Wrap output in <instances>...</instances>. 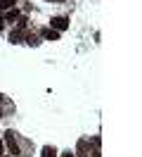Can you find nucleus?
Instances as JSON below:
<instances>
[{
    "label": "nucleus",
    "instance_id": "1",
    "mask_svg": "<svg viewBox=\"0 0 142 157\" xmlns=\"http://www.w3.org/2000/svg\"><path fill=\"white\" fill-rule=\"evenodd\" d=\"M5 143H7V147H9V155H21L19 152V145H17V138H14V131H5Z\"/></svg>",
    "mask_w": 142,
    "mask_h": 157
},
{
    "label": "nucleus",
    "instance_id": "2",
    "mask_svg": "<svg viewBox=\"0 0 142 157\" xmlns=\"http://www.w3.org/2000/svg\"><path fill=\"white\" fill-rule=\"evenodd\" d=\"M66 26H69V19H66V17H52V19H50V29H55V31H64Z\"/></svg>",
    "mask_w": 142,
    "mask_h": 157
},
{
    "label": "nucleus",
    "instance_id": "3",
    "mask_svg": "<svg viewBox=\"0 0 142 157\" xmlns=\"http://www.w3.org/2000/svg\"><path fill=\"white\" fill-rule=\"evenodd\" d=\"M76 155H78V157H90V143H88L85 138L78 140V145H76Z\"/></svg>",
    "mask_w": 142,
    "mask_h": 157
},
{
    "label": "nucleus",
    "instance_id": "4",
    "mask_svg": "<svg viewBox=\"0 0 142 157\" xmlns=\"http://www.w3.org/2000/svg\"><path fill=\"white\" fill-rule=\"evenodd\" d=\"M43 38H47V40H59V31H55V29H43Z\"/></svg>",
    "mask_w": 142,
    "mask_h": 157
},
{
    "label": "nucleus",
    "instance_id": "5",
    "mask_svg": "<svg viewBox=\"0 0 142 157\" xmlns=\"http://www.w3.org/2000/svg\"><path fill=\"white\" fill-rule=\"evenodd\" d=\"M26 33H24V29H17V31H12L9 33V43H21V38H24Z\"/></svg>",
    "mask_w": 142,
    "mask_h": 157
},
{
    "label": "nucleus",
    "instance_id": "6",
    "mask_svg": "<svg viewBox=\"0 0 142 157\" xmlns=\"http://www.w3.org/2000/svg\"><path fill=\"white\" fill-rule=\"evenodd\" d=\"M40 157H57V150H55L52 145H45V147H43V155H40Z\"/></svg>",
    "mask_w": 142,
    "mask_h": 157
},
{
    "label": "nucleus",
    "instance_id": "7",
    "mask_svg": "<svg viewBox=\"0 0 142 157\" xmlns=\"http://www.w3.org/2000/svg\"><path fill=\"white\" fill-rule=\"evenodd\" d=\"M24 40H26L28 45H38V43H40V40H38V36H36V33H26V36H24Z\"/></svg>",
    "mask_w": 142,
    "mask_h": 157
},
{
    "label": "nucleus",
    "instance_id": "8",
    "mask_svg": "<svg viewBox=\"0 0 142 157\" xmlns=\"http://www.w3.org/2000/svg\"><path fill=\"white\" fill-rule=\"evenodd\" d=\"M5 19H7V21H14V19H19V12L14 10V7H12V10H9L7 14H5Z\"/></svg>",
    "mask_w": 142,
    "mask_h": 157
},
{
    "label": "nucleus",
    "instance_id": "9",
    "mask_svg": "<svg viewBox=\"0 0 142 157\" xmlns=\"http://www.w3.org/2000/svg\"><path fill=\"white\" fill-rule=\"evenodd\" d=\"M14 2H17V0H0V10H9Z\"/></svg>",
    "mask_w": 142,
    "mask_h": 157
},
{
    "label": "nucleus",
    "instance_id": "10",
    "mask_svg": "<svg viewBox=\"0 0 142 157\" xmlns=\"http://www.w3.org/2000/svg\"><path fill=\"white\" fill-rule=\"evenodd\" d=\"M62 157H76V155L71 152V150H66V152H62Z\"/></svg>",
    "mask_w": 142,
    "mask_h": 157
},
{
    "label": "nucleus",
    "instance_id": "11",
    "mask_svg": "<svg viewBox=\"0 0 142 157\" xmlns=\"http://www.w3.org/2000/svg\"><path fill=\"white\" fill-rule=\"evenodd\" d=\"M2 24H5V19H2V17H0V29H2Z\"/></svg>",
    "mask_w": 142,
    "mask_h": 157
},
{
    "label": "nucleus",
    "instance_id": "12",
    "mask_svg": "<svg viewBox=\"0 0 142 157\" xmlns=\"http://www.w3.org/2000/svg\"><path fill=\"white\" fill-rule=\"evenodd\" d=\"M0 157H2V140H0Z\"/></svg>",
    "mask_w": 142,
    "mask_h": 157
},
{
    "label": "nucleus",
    "instance_id": "13",
    "mask_svg": "<svg viewBox=\"0 0 142 157\" xmlns=\"http://www.w3.org/2000/svg\"><path fill=\"white\" fill-rule=\"evenodd\" d=\"M50 2H59V0H50Z\"/></svg>",
    "mask_w": 142,
    "mask_h": 157
},
{
    "label": "nucleus",
    "instance_id": "14",
    "mask_svg": "<svg viewBox=\"0 0 142 157\" xmlns=\"http://www.w3.org/2000/svg\"><path fill=\"white\" fill-rule=\"evenodd\" d=\"M0 119H2V112H0Z\"/></svg>",
    "mask_w": 142,
    "mask_h": 157
}]
</instances>
